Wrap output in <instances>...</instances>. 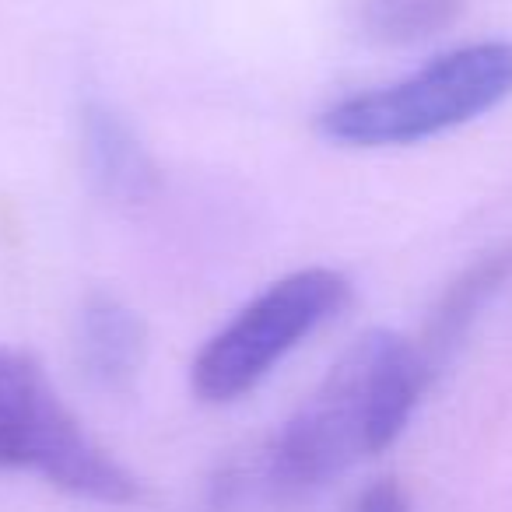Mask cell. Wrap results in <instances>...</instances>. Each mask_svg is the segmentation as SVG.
I'll return each instance as SVG.
<instances>
[{"label":"cell","mask_w":512,"mask_h":512,"mask_svg":"<svg viewBox=\"0 0 512 512\" xmlns=\"http://www.w3.org/2000/svg\"><path fill=\"white\" fill-rule=\"evenodd\" d=\"M512 95V43H470L414 74L344 95L316 116L323 141L341 148H404L449 134Z\"/></svg>","instance_id":"obj_2"},{"label":"cell","mask_w":512,"mask_h":512,"mask_svg":"<svg viewBox=\"0 0 512 512\" xmlns=\"http://www.w3.org/2000/svg\"><path fill=\"white\" fill-rule=\"evenodd\" d=\"M435 372L421 348L393 330H369L341 351L292 418L249 460L211 481L218 509L299 502L404 435Z\"/></svg>","instance_id":"obj_1"},{"label":"cell","mask_w":512,"mask_h":512,"mask_svg":"<svg viewBox=\"0 0 512 512\" xmlns=\"http://www.w3.org/2000/svg\"><path fill=\"white\" fill-rule=\"evenodd\" d=\"M74 351H78L81 372L95 390L127 393L148 358V327L127 302L99 292L78 313Z\"/></svg>","instance_id":"obj_6"},{"label":"cell","mask_w":512,"mask_h":512,"mask_svg":"<svg viewBox=\"0 0 512 512\" xmlns=\"http://www.w3.org/2000/svg\"><path fill=\"white\" fill-rule=\"evenodd\" d=\"M351 512H411V498L393 477H379V481L365 484L351 502Z\"/></svg>","instance_id":"obj_9"},{"label":"cell","mask_w":512,"mask_h":512,"mask_svg":"<svg viewBox=\"0 0 512 512\" xmlns=\"http://www.w3.org/2000/svg\"><path fill=\"white\" fill-rule=\"evenodd\" d=\"M78 141L81 162L92 186L109 200L120 204H141L155 197L158 165L148 144L134 130V123L106 99L88 95L78 109Z\"/></svg>","instance_id":"obj_5"},{"label":"cell","mask_w":512,"mask_h":512,"mask_svg":"<svg viewBox=\"0 0 512 512\" xmlns=\"http://www.w3.org/2000/svg\"><path fill=\"white\" fill-rule=\"evenodd\" d=\"M460 11L463 0H358L355 25L369 43L414 46L446 32Z\"/></svg>","instance_id":"obj_8"},{"label":"cell","mask_w":512,"mask_h":512,"mask_svg":"<svg viewBox=\"0 0 512 512\" xmlns=\"http://www.w3.org/2000/svg\"><path fill=\"white\" fill-rule=\"evenodd\" d=\"M0 470L39 474L99 505H130L144 495L141 477L81 428L43 362L11 344H0Z\"/></svg>","instance_id":"obj_3"},{"label":"cell","mask_w":512,"mask_h":512,"mask_svg":"<svg viewBox=\"0 0 512 512\" xmlns=\"http://www.w3.org/2000/svg\"><path fill=\"white\" fill-rule=\"evenodd\" d=\"M351 281L330 267L285 274L214 330L190 362V390L204 404H235L264 383L299 344L351 306Z\"/></svg>","instance_id":"obj_4"},{"label":"cell","mask_w":512,"mask_h":512,"mask_svg":"<svg viewBox=\"0 0 512 512\" xmlns=\"http://www.w3.org/2000/svg\"><path fill=\"white\" fill-rule=\"evenodd\" d=\"M509 281H512V249H502V253H491L484 260H477L474 267H467L446 288L439 306L428 316L425 337L418 341L421 355L432 365V372H439L453 358V351L467 341L470 327L509 288Z\"/></svg>","instance_id":"obj_7"}]
</instances>
